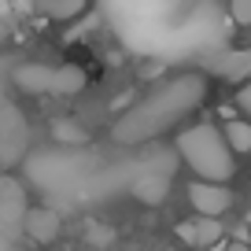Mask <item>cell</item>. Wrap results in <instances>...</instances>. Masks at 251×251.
Here are the masks:
<instances>
[{
	"label": "cell",
	"instance_id": "1",
	"mask_svg": "<svg viewBox=\"0 0 251 251\" xmlns=\"http://www.w3.org/2000/svg\"><path fill=\"white\" fill-rule=\"evenodd\" d=\"M203 100V81L200 78H177L170 85H163L155 96H148L144 103H137L122 122L115 126V141L122 144H141L148 137L163 133L166 126H174L181 115H188V107H196Z\"/></svg>",
	"mask_w": 251,
	"mask_h": 251
},
{
	"label": "cell",
	"instance_id": "2",
	"mask_svg": "<svg viewBox=\"0 0 251 251\" xmlns=\"http://www.w3.org/2000/svg\"><path fill=\"white\" fill-rule=\"evenodd\" d=\"M174 148H177V155L188 163V170H196L200 181H218V185H226V181L236 174L233 148L226 144L222 129L211 126V122L181 129L177 141H174Z\"/></svg>",
	"mask_w": 251,
	"mask_h": 251
},
{
	"label": "cell",
	"instance_id": "3",
	"mask_svg": "<svg viewBox=\"0 0 251 251\" xmlns=\"http://www.w3.org/2000/svg\"><path fill=\"white\" fill-rule=\"evenodd\" d=\"M26 211H30V203H26V188L19 185L15 177L0 174V233H19Z\"/></svg>",
	"mask_w": 251,
	"mask_h": 251
},
{
	"label": "cell",
	"instance_id": "4",
	"mask_svg": "<svg viewBox=\"0 0 251 251\" xmlns=\"http://www.w3.org/2000/svg\"><path fill=\"white\" fill-rule=\"evenodd\" d=\"M188 203L196 207V214H207V218H218L233 207V192L218 181H192L188 185Z\"/></svg>",
	"mask_w": 251,
	"mask_h": 251
},
{
	"label": "cell",
	"instance_id": "5",
	"mask_svg": "<svg viewBox=\"0 0 251 251\" xmlns=\"http://www.w3.org/2000/svg\"><path fill=\"white\" fill-rule=\"evenodd\" d=\"M211 74H218L222 81H233V85L248 81L251 78V45L248 48H222L211 59Z\"/></svg>",
	"mask_w": 251,
	"mask_h": 251
},
{
	"label": "cell",
	"instance_id": "6",
	"mask_svg": "<svg viewBox=\"0 0 251 251\" xmlns=\"http://www.w3.org/2000/svg\"><path fill=\"white\" fill-rule=\"evenodd\" d=\"M177 236H181V244H188V248L207 251V248H214V244H222V226H218V218L196 214V218H188V222L177 226Z\"/></svg>",
	"mask_w": 251,
	"mask_h": 251
},
{
	"label": "cell",
	"instance_id": "7",
	"mask_svg": "<svg viewBox=\"0 0 251 251\" xmlns=\"http://www.w3.org/2000/svg\"><path fill=\"white\" fill-rule=\"evenodd\" d=\"M23 229H26V236H30V240L52 244L55 236H59V229H63V218L52 211V207H30V211H26V218H23Z\"/></svg>",
	"mask_w": 251,
	"mask_h": 251
},
{
	"label": "cell",
	"instance_id": "8",
	"mask_svg": "<svg viewBox=\"0 0 251 251\" xmlns=\"http://www.w3.org/2000/svg\"><path fill=\"white\" fill-rule=\"evenodd\" d=\"M15 81H19V89H26V93H59V67H45V63L19 67Z\"/></svg>",
	"mask_w": 251,
	"mask_h": 251
},
{
	"label": "cell",
	"instance_id": "9",
	"mask_svg": "<svg viewBox=\"0 0 251 251\" xmlns=\"http://www.w3.org/2000/svg\"><path fill=\"white\" fill-rule=\"evenodd\" d=\"M166 192H170V174L166 170H144L141 177L133 181V196L141 203H163Z\"/></svg>",
	"mask_w": 251,
	"mask_h": 251
},
{
	"label": "cell",
	"instance_id": "10",
	"mask_svg": "<svg viewBox=\"0 0 251 251\" xmlns=\"http://www.w3.org/2000/svg\"><path fill=\"white\" fill-rule=\"evenodd\" d=\"M30 8L37 11V15H45V19L67 23V19H74V15L85 11V0H30Z\"/></svg>",
	"mask_w": 251,
	"mask_h": 251
},
{
	"label": "cell",
	"instance_id": "11",
	"mask_svg": "<svg viewBox=\"0 0 251 251\" xmlns=\"http://www.w3.org/2000/svg\"><path fill=\"white\" fill-rule=\"evenodd\" d=\"M222 137H226V144L233 148V155L236 151H240V155L251 151V122L248 118H229V122L222 126Z\"/></svg>",
	"mask_w": 251,
	"mask_h": 251
},
{
	"label": "cell",
	"instance_id": "12",
	"mask_svg": "<svg viewBox=\"0 0 251 251\" xmlns=\"http://www.w3.org/2000/svg\"><path fill=\"white\" fill-rule=\"evenodd\" d=\"M52 137H55V141H63V144H85V141H89L85 129H81V126H74L71 118H59V122H52Z\"/></svg>",
	"mask_w": 251,
	"mask_h": 251
},
{
	"label": "cell",
	"instance_id": "13",
	"mask_svg": "<svg viewBox=\"0 0 251 251\" xmlns=\"http://www.w3.org/2000/svg\"><path fill=\"white\" fill-rule=\"evenodd\" d=\"M229 11L240 26H251V0H229Z\"/></svg>",
	"mask_w": 251,
	"mask_h": 251
},
{
	"label": "cell",
	"instance_id": "14",
	"mask_svg": "<svg viewBox=\"0 0 251 251\" xmlns=\"http://www.w3.org/2000/svg\"><path fill=\"white\" fill-rule=\"evenodd\" d=\"M236 107H240L244 118L251 122V85H240V89H236Z\"/></svg>",
	"mask_w": 251,
	"mask_h": 251
},
{
	"label": "cell",
	"instance_id": "15",
	"mask_svg": "<svg viewBox=\"0 0 251 251\" xmlns=\"http://www.w3.org/2000/svg\"><path fill=\"white\" fill-rule=\"evenodd\" d=\"M226 251H251V248L244 240H236V244H226Z\"/></svg>",
	"mask_w": 251,
	"mask_h": 251
},
{
	"label": "cell",
	"instance_id": "16",
	"mask_svg": "<svg viewBox=\"0 0 251 251\" xmlns=\"http://www.w3.org/2000/svg\"><path fill=\"white\" fill-rule=\"evenodd\" d=\"M248 222H251V214H248Z\"/></svg>",
	"mask_w": 251,
	"mask_h": 251
}]
</instances>
